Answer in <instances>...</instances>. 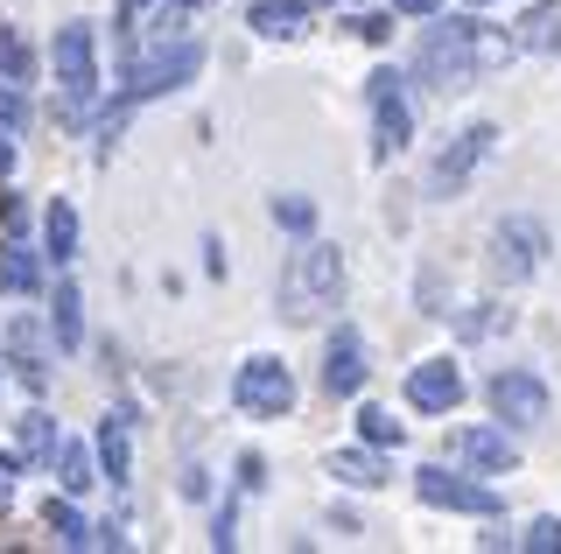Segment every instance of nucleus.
I'll list each match as a JSON object with an SVG mask.
<instances>
[{
	"mask_svg": "<svg viewBox=\"0 0 561 554\" xmlns=\"http://www.w3.org/2000/svg\"><path fill=\"white\" fill-rule=\"evenodd\" d=\"M491 57H505V49L484 43V22H470V14H449L443 28H428V36H421L414 71L449 99V92H463V84H478V71H484Z\"/></svg>",
	"mask_w": 561,
	"mask_h": 554,
	"instance_id": "f257e3e1",
	"label": "nucleus"
},
{
	"mask_svg": "<svg viewBox=\"0 0 561 554\" xmlns=\"http://www.w3.org/2000/svg\"><path fill=\"white\" fill-rule=\"evenodd\" d=\"M491 148H499V127H491V119L463 127V134H456V141H449L443 154H435V169H428V197H456V189L470 183V169H478Z\"/></svg>",
	"mask_w": 561,
	"mask_h": 554,
	"instance_id": "6e6552de",
	"label": "nucleus"
},
{
	"mask_svg": "<svg viewBox=\"0 0 561 554\" xmlns=\"http://www.w3.org/2000/svg\"><path fill=\"white\" fill-rule=\"evenodd\" d=\"M365 372H373V366H365V337L344 323V331L330 337V351H323V386L337 393V401H351V393L365 386Z\"/></svg>",
	"mask_w": 561,
	"mask_h": 554,
	"instance_id": "ddd939ff",
	"label": "nucleus"
},
{
	"mask_svg": "<svg viewBox=\"0 0 561 554\" xmlns=\"http://www.w3.org/2000/svg\"><path fill=\"white\" fill-rule=\"evenodd\" d=\"M49 64H57V84H64L70 106H92V92H99V36H92V22H64Z\"/></svg>",
	"mask_w": 561,
	"mask_h": 554,
	"instance_id": "20e7f679",
	"label": "nucleus"
},
{
	"mask_svg": "<svg viewBox=\"0 0 561 554\" xmlns=\"http://www.w3.org/2000/svg\"><path fill=\"white\" fill-rule=\"evenodd\" d=\"M478 8H484V0H478Z\"/></svg>",
	"mask_w": 561,
	"mask_h": 554,
	"instance_id": "72a5a7b5",
	"label": "nucleus"
},
{
	"mask_svg": "<svg viewBox=\"0 0 561 554\" xmlns=\"http://www.w3.org/2000/svg\"><path fill=\"white\" fill-rule=\"evenodd\" d=\"M43 246L57 253V259L78 253V211H70V197H57V204L43 211Z\"/></svg>",
	"mask_w": 561,
	"mask_h": 554,
	"instance_id": "4be33fe9",
	"label": "nucleus"
},
{
	"mask_svg": "<svg viewBox=\"0 0 561 554\" xmlns=\"http://www.w3.org/2000/svg\"><path fill=\"white\" fill-rule=\"evenodd\" d=\"M456 401H463V372H456L449 358H421V366L408 372V407H421V414H449Z\"/></svg>",
	"mask_w": 561,
	"mask_h": 554,
	"instance_id": "9b49d317",
	"label": "nucleus"
},
{
	"mask_svg": "<svg viewBox=\"0 0 561 554\" xmlns=\"http://www.w3.org/2000/svg\"><path fill=\"white\" fill-rule=\"evenodd\" d=\"M540 253H548V232H540L534 218H505L499 232H491V274H499L505 288L526 281V274L540 267Z\"/></svg>",
	"mask_w": 561,
	"mask_h": 554,
	"instance_id": "1a4fd4ad",
	"label": "nucleus"
},
{
	"mask_svg": "<svg viewBox=\"0 0 561 554\" xmlns=\"http://www.w3.org/2000/svg\"><path fill=\"white\" fill-rule=\"evenodd\" d=\"M245 22H253V36H267V43H295L309 28V8L302 0H253Z\"/></svg>",
	"mask_w": 561,
	"mask_h": 554,
	"instance_id": "4468645a",
	"label": "nucleus"
},
{
	"mask_svg": "<svg viewBox=\"0 0 561 554\" xmlns=\"http://www.w3.org/2000/svg\"><path fill=\"white\" fill-rule=\"evenodd\" d=\"M49 331H57V344H64V351H78V344H84V296H78V288H57V309H49Z\"/></svg>",
	"mask_w": 561,
	"mask_h": 554,
	"instance_id": "aec40b11",
	"label": "nucleus"
},
{
	"mask_svg": "<svg viewBox=\"0 0 561 554\" xmlns=\"http://www.w3.org/2000/svg\"><path fill=\"white\" fill-rule=\"evenodd\" d=\"M358 436L373 442V449H400V442H408V428H400L386 407H358Z\"/></svg>",
	"mask_w": 561,
	"mask_h": 554,
	"instance_id": "a878e982",
	"label": "nucleus"
},
{
	"mask_svg": "<svg viewBox=\"0 0 561 554\" xmlns=\"http://www.w3.org/2000/svg\"><path fill=\"white\" fill-rule=\"evenodd\" d=\"M14 428H22V457L28 463H49V457H57V422H49V414H22Z\"/></svg>",
	"mask_w": 561,
	"mask_h": 554,
	"instance_id": "b1692460",
	"label": "nucleus"
},
{
	"mask_svg": "<svg viewBox=\"0 0 561 554\" xmlns=\"http://www.w3.org/2000/svg\"><path fill=\"white\" fill-rule=\"evenodd\" d=\"M351 28H358L365 43H386V36H393V22H379V14H365V22H351Z\"/></svg>",
	"mask_w": 561,
	"mask_h": 554,
	"instance_id": "c756f323",
	"label": "nucleus"
},
{
	"mask_svg": "<svg viewBox=\"0 0 561 554\" xmlns=\"http://www.w3.org/2000/svg\"><path fill=\"white\" fill-rule=\"evenodd\" d=\"M22 119H28V106H22V84H8V78H0V127H22Z\"/></svg>",
	"mask_w": 561,
	"mask_h": 554,
	"instance_id": "c85d7f7f",
	"label": "nucleus"
},
{
	"mask_svg": "<svg viewBox=\"0 0 561 554\" xmlns=\"http://www.w3.org/2000/svg\"><path fill=\"white\" fill-rule=\"evenodd\" d=\"M513 49H526V57H548V49H561V0H540L534 14L513 28Z\"/></svg>",
	"mask_w": 561,
	"mask_h": 554,
	"instance_id": "2eb2a0df",
	"label": "nucleus"
},
{
	"mask_svg": "<svg viewBox=\"0 0 561 554\" xmlns=\"http://www.w3.org/2000/svg\"><path fill=\"white\" fill-rule=\"evenodd\" d=\"M519 547H534V554H561V519H534V527L519 533Z\"/></svg>",
	"mask_w": 561,
	"mask_h": 554,
	"instance_id": "cd10ccee",
	"label": "nucleus"
},
{
	"mask_svg": "<svg viewBox=\"0 0 561 554\" xmlns=\"http://www.w3.org/2000/svg\"><path fill=\"white\" fill-rule=\"evenodd\" d=\"M204 71V43H175V49H162V57H148L134 71V84H127V99H162V92H183L190 78Z\"/></svg>",
	"mask_w": 561,
	"mask_h": 554,
	"instance_id": "9d476101",
	"label": "nucleus"
},
{
	"mask_svg": "<svg viewBox=\"0 0 561 554\" xmlns=\"http://www.w3.org/2000/svg\"><path fill=\"white\" fill-rule=\"evenodd\" d=\"M337 296H344V253L337 246H323V239H309L302 253L280 267V316L288 323H316L323 309H337Z\"/></svg>",
	"mask_w": 561,
	"mask_h": 554,
	"instance_id": "f03ea898",
	"label": "nucleus"
},
{
	"mask_svg": "<svg viewBox=\"0 0 561 554\" xmlns=\"http://www.w3.org/2000/svg\"><path fill=\"white\" fill-rule=\"evenodd\" d=\"M49 471H57V484H64V492L70 498H78V492H92V449H84V442H57V457H49Z\"/></svg>",
	"mask_w": 561,
	"mask_h": 554,
	"instance_id": "6ab92c4d",
	"label": "nucleus"
},
{
	"mask_svg": "<svg viewBox=\"0 0 561 554\" xmlns=\"http://www.w3.org/2000/svg\"><path fill=\"white\" fill-rule=\"evenodd\" d=\"M484 401H491V414H499L505 428H540L548 422V386H540V372H519V366L491 372Z\"/></svg>",
	"mask_w": 561,
	"mask_h": 554,
	"instance_id": "423d86ee",
	"label": "nucleus"
},
{
	"mask_svg": "<svg viewBox=\"0 0 561 554\" xmlns=\"http://www.w3.org/2000/svg\"><path fill=\"white\" fill-rule=\"evenodd\" d=\"M365 99H373V154H400L414 141V113H408L400 71H373L365 78Z\"/></svg>",
	"mask_w": 561,
	"mask_h": 554,
	"instance_id": "39448f33",
	"label": "nucleus"
},
{
	"mask_svg": "<svg viewBox=\"0 0 561 554\" xmlns=\"http://www.w3.org/2000/svg\"><path fill=\"white\" fill-rule=\"evenodd\" d=\"M99 463H105V477H113V484H127V471H134L127 414H105V422H99Z\"/></svg>",
	"mask_w": 561,
	"mask_h": 554,
	"instance_id": "f3484780",
	"label": "nucleus"
},
{
	"mask_svg": "<svg viewBox=\"0 0 561 554\" xmlns=\"http://www.w3.org/2000/svg\"><path fill=\"white\" fill-rule=\"evenodd\" d=\"M393 8H400V14H435L443 0H393Z\"/></svg>",
	"mask_w": 561,
	"mask_h": 554,
	"instance_id": "2f4dec72",
	"label": "nucleus"
},
{
	"mask_svg": "<svg viewBox=\"0 0 561 554\" xmlns=\"http://www.w3.org/2000/svg\"><path fill=\"white\" fill-rule=\"evenodd\" d=\"M43 288V259L28 246H0V296H35Z\"/></svg>",
	"mask_w": 561,
	"mask_h": 554,
	"instance_id": "a211bd4d",
	"label": "nucleus"
},
{
	"mask_svg": "<svg viewBox=\"0 0 561 554\" xmlns=\"http://www.w3.org/2000/svg\"><path fill=\"white\" fill-rule=\"evenodd\" d=\"M49 533H57V547H92V527H84V519H78V506H70V492L64 498H49Z\"/></svg>",
	"mask_w": 561,
	"mask_h": 554,
	"instance_id": "5701e85b",
	"label": "nucleus"
},
{
	"mask_svg": "<svg viewBox=\"0 0 561 554\" xmlns=\"http://www.w3.org/2000/svg\"><path fill=\"white\" fill-rule=\"evenodd\" d=\"M449 457L470 463V471H499L505 477L519 463V442L505 436V428H456V436H449Z\"/></svg>",
	"mask_w": 561,
	"mask_h": 554,
	"instance_id": "f8f14e48",
	"label": "nucleus"
},
{
	"mask_svg": "<svg viewBox=\"0 0 561 554\" xmlns=\"http://www.w3.org/2000/svg\"><path fill=\"white\" fill-rule=\"evenodd\" d=\"M14 169V141H8V127H0V176Z\"/></svg>",
	"mask_w": 561,
	"mask_h": 554,
	"instance_id": "473e14b6",
	"label": "nucleus"
},
{
	"mask_svg": "<svg viewBox=\"0 0 561 554\" xmlns=\"http://www.w3.org/2000/svg\"><path fill=\"white\" fill-rule=\"evenodd\" d=\"M274 224H280V232H316V204L309 197H274Z\"/></svg>",
	"mask_w": 561,
	"mask_h": 554,
	"instance_id": "bb28decb",
	"label": "nucleus"
},
{
	"mask_svg": "<svg viewBox=\"0 0 561 554\" xmlns=\"http://www.w3.org/2000/svg\"><path fill=\"white\" fill-rule=\"evenodd\" d=\"M330 477L351 484V492H379V484H386V463H379L373 442H365V449H337V457H330Z\"/></svg>",
	"mask_w": 561,
	"mask_h": 554,
	"instance_id": "dca6fc26",
	"label": "nucleus"
},
{
	"mask_svg": "<svg viewBox=\"0 0 561 554\" xmlns=\"http://www.w3.org/2000/svg\"><path fill=\"white\" fill-rule=\"evenodd\" d=\"M0 78H8V84H28L35 78V49L14 36V28H0Z\"/></svg>",
	"mask_w": 561,
	"mask_h": 554,
	"instance_id": "393cba45",
	"label": "nucleus"
},
{
	"mask_svg": "<svg viewBox=\"0 0 561 554\" xmlns=\"http://www.w3.org/2000/svg\"><path fill=\"white\" fill-rule=\"evenodd\" d=\"M8 344H14V366H22L28 386H43V331H35L28 316H14L8 323Z\"/></svg>",
	"mask_w": 561,
	"mask_h": 554,
	"instance_id": "412c9836",
	"label": "nucleus"
},
{
	"mask_svg": "<svg viewBox=\"0 0 561 554\" xmlns=\"http://www.w3.org/2000/svg\"><path fill=\"white\" fill-rule=\"evenodd\" d=\"M232 401H239V414H253V422H280V414L295 407V372L280 366V358H245L239 379H232Z\"/></svg>",
	"mask_w": 561,
	"mask_h": 554,
	"instance_id": "7ed1b4c3",
	"label": "nucleus"
},
{
	"mask_svg": "<svg viewBox=\"0 0 561 554\" xmlns=\"http://www.w3.org/2000/svg\"><path fill=\"white\" fill-rule=\"evenodd\" d=\"M140 8H148V0H119V28H134V22H140Z\"/></svg>",
	"mask_w": 561,
	"mask_h": 554,
	"instance_id": "7c9ffc66",
	"label": "nucleus"
},
{
	"mask_svg": "<svg viewBox=\"0 0 561 554\" xmlns=\"http://www.w3.org/2000/svg\"><path fill=\"white\" fill-rule=\"evenodd\" d=\"M414 492H421V506H443V512H470V519H499V506H505V498L491 492V484L449 477L443 463H428V471H414Z\"/></svg>",
	"mask_w": 561,
	"mask_h": 554,
	"instance_id": "0eeeda50",
	"label": "nucleus"
}]
</instances>
